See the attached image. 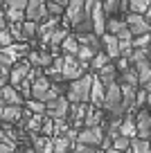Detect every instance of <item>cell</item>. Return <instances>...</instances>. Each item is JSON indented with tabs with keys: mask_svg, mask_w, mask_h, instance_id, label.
Wrapping results in <instances>:
<instances>
[{
	"mask_svg": "<svg viewBox=\"0 0 151 153\" xmlns=\"http://www.w3.org/2000/svg\"><path fill=\"white\" fill-rule=\"evenodd\" d=\"M120 7H122V0H102V9H104L106 18H108V16H113Z\"/></svg>",
	"mask_w": 151,
	"mask_h": 153,
	"instance_id": "35",
	"label": "cell"
},
{
	"mask_svg": "<svg viewBox=\"0 0 151 153\" xmlns=\"http://www.w3.org/2000/svg\"><path fill=\"white\" fill-rule=\"evenodd\" d=\"M27 106H29V110H32L34 115H45V104H43V101H36V99H32Z\"/></svg>",
	"mask_w": 151,
	"mask_h": 153,
	"instance_id": "43",
	"label": "cell"
},
{
	"mask_svg": "<svg viewBox=\"0 0 151 153\" xmlns=\"http://www.w3.org/2000/svg\"><path fill=\"white\" fill-rule=\"evenodd\" d=\"M61 45H63V52H66V54H77V50H79V41H77V36H70V34L63 38Z\"/></svg>",
	"mask_w": 151,
	"mask_h": 153,
	"instance_id": "33",
	"label": "cell"
},
{
	"mask_svg": "<svg viewBox=\"0 0 151 153\" xmlns=\"http://www.w3.org/2000/svg\"><path fill=\"white\" fill-rule=\"evenodd\" d=\"M0 120L2 122H20L23 120V108L20 106H14V104H7L5 110H2V115H0Z\"/></svg>",
	"mask_w": 151,
	"mask_h": 153,
	"instance_id": "18",
	"label": "cell"
},
{
	"mask_svg": "<svg viewBox=\"0 0 151 153\" xmlns=\"http://www.w3.org/2000/svg\"><path fill=\"white\" fill-rule=\"evenodd\" d=\"M84 126H88V128H93V126H102V110H99V106H88V108H86Z\"/></svg>",
	"mask_w": 151,
	"mask_h": 153,
	"instance_id": "17",
	"label": "cell"
},
{
	"mask_svg": "<svg viewBox=\"0 0 151 153\" xmlns=\"http://www.w3.org/2000/svg\"><path fill=\"white\" fill-rule=\"evenodd\" d=\"M122 83H129V86H138V83H140L135 68H126V70H122Z\"/></svg>",
	"mask_w": 151,
	"mask_h": 153,
	"instance_id": "34",
	"label": "cell"
},
{
	"mask_svg": "<svg viewBox=\"0 0 151 153\" xmlns=\"http://www.w3.org/2000/svg\"><path fill=\"white\" fill-rule=\"evenodd\" d=\"M7 5V9H23L25 11V7H27V2L29 0H2Z\"/></svg>",
	"mask_w": 151,
	"mask_h": 153,
	"instance_id": "42",
	"label": "cell"
},
{
	"mask_svg": "<svg viewBox=\"0 0 151 153\" xmlns=\"http://www.w3.org/2000/svg\"><path fill=\"white\" fill-rule=\"evenodd\" d=\"M131 151L133 153H151V140L133 137L131 140Z\"/></svg>",
	"mask_w": 151,
	"mask_h": 153,
	"instance_id": "27",
	"label": "cell"
},
{
	"mask_svg": "<svg viewBox=\"0 0 151 153\" xmlns=\"http://www.w3.org/2000/svg\"><path fill=\"white\" fill-rule=\"evenodd\" d=\"M111 115H117V117H124V108H122V90H120L117 83H111L106 86V92H104V106Z\"/></svg>",
	"mask_w": 151,
	"mask_h": 153,
	"instance_id": "2",
	"label": "cell"
},
{
	"mask_svg": "<svg viewBox=\"0 0 151 153\" xmlns=\"http://www.w3.org/2000/svg\"><path fill=\"white\" fill-rule=\"evenodd\" d=\"M66 36H68V32H66V29H59V27H54L52 32H50V34H45L43 38H45V41H47L50 45H61Z\"/></svg>",
	"mask_w": 151,
	"mask_h": 153,
	"instance_id": "25",
	"label": "cell"
},
{
	"mask_svg": "<svg viewBox=\"0 0 151 153\" xmlns=\"http://www.w3.org/2000/svg\"><path fill=\"white\" fill-rule=\"evenodd\" d=\"M5 106H7V104H5V99L0 97V115H2V110H5Z\"/></svg>",
	"mask_w": 151,
	"mask_h": 153,
	"instance_id": "49",
	"label": "cell"
},
{
	"mask_svg": "<svg viewBox=\"0 0 151 153\" xmlns=\"http://www.w3.org/2000/svg\"><path fill=\"white\" fill-rule=\"evenodd\" d=\"M5 18L9 20V23H23V18H25V11H23V9H7Z\"/></svg>",
	"mask_w": 151,
	"mask_h": 153,
	"instance_id": "39",
	"label": "cell"
},
{
	"mask_svg": "<svg viewBox=\"0 0 151 153\" xmlns=\"http://www.w3.org/2000/svg\"><path fill=\"white\" fill-rule=\"evenodd\" d=\"M113 149H117V151H129V149H131V137H126V135L113 137Z\"/></svg>",
	"mask_w": 151,
	"mask_h": 153,
	"instance_id": "36",
	"label": "cell"
},
{
	"mask_svg": "<svg viewBox=\"0 0 151 153\" xmlns=\"http://www.w3.org/2000/svg\"><path fill=\"white\" fill-rule=\"evenodd\" d=\"M68 115H70V126H79V124H84V117H86V108L81 104H72L70 106V110H68Z\"/></svg>",
	"mask_w": 151,
	"mask_h": 153,
	"instance_id": "21",
	"label": "cell"
},
{
	"mask_svg": "<svg viewBox=\"0 0 151 153\" xmlns=\"http://www.w3.org/2000/svg\"><path fill=\"white\" fill-rule=\"evenodd\" d=\"M86 63H81L79 59L75 56V54H66L63 56V79H68V81H75V79H79V76H84V70H86Z\"/></svg>",
	"mask_w": 151,
	"mask_h": 153,
	"instance_id": "3",
	"label": "cell"
},
{
	"mask_svg": "<svg viewBox=\"0 0 151 153\" xmlns=\"http://www.w3.org/2000/svg\"><path fill=\"white\" fill-rule=\"evenodd\" d=\"M25 18H27V20H34V23L45 20V18H47L45 0H29L27 7H25Z\"/></svg>",
	"mask_w": 151,
	"mask_h": 153,
	"instance_id": "8",
	"label": "cell"
},
{
	"mask_svg": "<svg viewBox=\"0 0 151 153\" xmlns=\"http://www.w3.org/2000/svg\"><path fill=\"white\" fill-rule=\"evenodd\" d=\"M45 7H47V16H52V18H54V16L59 18V16L63 14V7L57 5V2H50V0H45Z\"/></svg>",
	"mask_w": 151,
	"mask_h": 153,
	"instance_id": "41",
	"label": "cell"
},
{
	"mask_svg": "<svg viewBox=\"0 0 151 153\" xmlns=\"http://www.w3.org/2000/svg\"><path fill=\"white\" fill-rule=\"evenodd\" d=\"M124 23H126L129 32H131L133 36H140V34H149L151 32V23L142 14H133V11H131V14H126Z\"/></svg>",
	"mask_w": 151,
	"mask_h": 153,
	"instance_id": "5",
	"label": "cell"
},
{
	"mask_svg": "<svg viewBox=\"0 0 151 153\" xmlns=\"http://www.w3.org/2000/svg\"><path fill=\"white\" fill-rule=\"evenodd\" d=\"M106 153H126V151H117V149L111 146V149H106Z\"/></svg>",
	"mask_w": 151,
	"mask_h": 153,
	"instance_id": "48",
	"label": "cell"
},
{
	"mask_svg": "<svg viewBox=\"0 0 151 153\" xmlns=\"http://www.w3.org/2000/svg\"><path fill=\"white\" fill-rule=\"evenodd\" d=\"M120 135H126V137H135L138 131H135V120H133L131 115H126V117H122V124H120Z\"/></svg>",
	"mask_w": 151,
	"mask_h": 153,
	"instance_id": "22",
	"label": "cell"
},
{
	"mask_svg": "<svg viewBox=\"0 0 151 153\" xmlns=\"http://www.w3.org/2000/svg\"><path fill=\"white\" fill-rule=\"evenodd\" d=\"M7 27V18H5V11L0 9V29H5Z\"/></svg>",
	"mask_w": 151,
	"mask_h": 153,
	"instance_id": "46",
	"label": "cell"
},
{
	"mask_svg": "<svg viewBox=\"0 0 151 153\" xmlns=\"http://www.w3.org/2000/svg\"><path fill=\"white\" fill-rule=\"evenodd\" d=\"M90 86H93V76H88V74L70 81L68 88H66L68 101L70 104H84V101H88L90 99Z\"/></svg>",
	"mask_w": 151,
	"mask_h": 153,
	"instance_id": "1",
	"label": "cell"
},
{
	"mask_svg": "<svg viewBox=\"0 0 151 153\" xmlns=\"http://www.w3.org/2000/svg\"><path fill=\"white\" fill-rule=\"evenodd\" d=\"M77 41H79V45H88V48H95V50H99V45H102V38H97L95 32L77 34Z\"/></svg>",
	"mask_w": 151,
	"mask_h": 153,
	"instance_id": "23",
	"label": "cell"
},
{
	"mask_svg": "<svg viewBox=\"0 0 151 153\" xmlns=\"http://www.w3.org/2000/svg\"><path fill=\"white\" fill-rule=\"evenodd\" d=\"M27 56H29L27 61L32 63V68H47L52 63V54H47V52H29Z\"/></svg>",
	"mask_w": 151,
	"mask_h": 153,
	"instance_id": "19",
	"label": "cell"
},
{
	"mask_svg": "<svg viewBox=\"0 0 151 153\" xmlns=\"http://www.w3.org/2000/svg\"><path fill=\"white\" fill-rule=\"evenodd\" d=\"M117 72H120L117 65L108 61L104 68H99V70H97V79L104 83V86H111V83H115V79H117Z\"/></svg>",
	"mask_w": 151,
	"mask_h": 153,
	"instance_id": "14",
	"label": "cell"
},
{
	"mask_svg": "<svg viewBox=\"0 0 151 153\" xmlns=\"http://www.w3.org/2000/svg\"><path fill=\"white\" fill-rule=\"evenodd\" d=\"M0 153H14V144H9V142H0Z\"/></svg>",
	"mask_w": 151,
	"mask_h": 153,
	"instance_id": "45",
	"label": "cell"
},
{
	"mask_svg": "<svg viewBox=\"0 0 151 153\" xmlns=\"http://www.w3.org/2000/svg\"><path fill=\"white\" fill-rule=\"evenodd\" d=\"M0 97L5 99V104H14V106L23 104V95L16 90V86H2L0 88Z\"/></svg>",
	"mask_w": 151,
	"mask_h": 153,
	"instance_id": "16",
	"label": "cell"
},
{
	"mask_svg": "<svg viewBox=\"0 0 151 153\" xmlns=\"http://www.w3.org/2000/svg\"><path fill=\"white\" fill-rule=\"evenodd\" d=\"M120 90H122V108H124V113H126V110H133V108H135L138 88L135 86H129V83H122Z\"/></svg>",
	"mask_w": 151,
	"mask_h": 153,
	"instance_id": "13",
	"label": "cell"
},
{
	"mask_svg": "<svg viewBox=\"0 0 151 153\" xmlns=\"http://www.w3.org/2000/svg\"><path fill=\"white\" fill-rule=\"evenodd\" d=\"M111 59H108V54L106 52H102V50H99V52H95V56H93V61H90V68H93L95 72L99 70V68H104L106 63H108Z\"/></svg>",
	"mask_w": 151,
	"mask_h": 153,
	"instance_id": "32",
	"label": "cell"
},
{
	"mask_svg": "<svg viewBox=\"0 0 151 153\" xmlns=\"http://www.w3.org/2000/svg\"><path fill=\"white\" fill-rule=\"evenodd\" d=\"M18 153H34V151H18Z\"/></svg>",
	"mask_w": 151,
	"mask_h": 153,
	"instance_id": "51",
	"label": "cell"
},
{
	"mask_svg": "<svg viewBox=\"0 0 151 153\" xmlns=\"http://www.w3.org/2000/svg\"><path fill=\"white\" fill-rule=\"evenodd\" d=\"M75 153H79V151H75Z\"/></svg>",
	"mask_w": 151,
	"mask_h": 153,
	"instance_id": "53",
	"label": "cell"
},
{
	"mask_svg": "<svg viewBox=\"0 0 151 153\" xmlns=\"http://www.w3.org/2000/svg\"><path fill=\"white\" fill-rule=\"evenodd\" d=\"M104 92H106V86L99 81L97 76H93V86H90V101L93 106H104Z\"/></svg>",
	"mask_w": 151,
	"mask_h": 153,
	"instance_id": "15",
	"label": "cell"
},
{
	"mask_svg": "<svg viewBox=\"0 0 151 153\" xmlns=\"http://www.w3.org/2000/svg\"><path fill=\"white\" fill-rule=\"evenodd\" d=\"M149 43H151V32H149V34H140V36H135V38L131 41L133 50H138V48H149Z\"/></svg>",
	"mask_w": 151,
	"mask_h": 153,
	"instance_id": "38",
	"label": "cell"
},
{
	"mask_svg": "<svg viewBox=\"0 0 151 153\" xmlns=\"http://www.w3.org/2000/svg\"><path fill=\"white\" fill-rule=\"evenodd\" d=\"M102 45H104V52L108 54V59H117L120 56V41H117V36L104 32L102 34Z\"/></svg>",
	"mask_w": 151,
	"mask_h": 153,
	"instance_id": "12",
	"label": "cell"
},
{
	"mask_svg": "<svg viewBox=\"0 0 151 153\" xmlns=\"http://www.w3.org/2000/svg\"><path fill=\"white\" fill-rule=\"evenodd\" d=\"M77 142L88 144V146H102V142H104V128H102V126H93V128L86 126V128L77 135Z\"/></svg>",
	"mask_w": 151,
	"mask_h": 153,
	"instance_id": "6",
	"label": "cell"
},
{
	"mask_svg": "<svg viewBox=\"0 0 151 153\" xmlns=\"http://www.w3.org/2000/svg\"><path fill=\"white\" fill-rule=\"evenodd\" d=\"M133 120H135V131H138L135 137L151 140V113H149V110H147V108H140Z\"/></svg>",
	"mask_w": 151,
	"mask_h": 153,
	"instance_id": "7",
	"label": "cell"
},
{
	"mask_svg": "<svg viewBox=\"0 0 151 153\" xmlns=\"http://www.w3.org/2000/svg\"><path fill=\"white\" fill-rule=\"evenodd\" d=\"M47 90H50V81H47L45 76H38V79L32 81V99L45 104V101L50 99V97H47Z\"/></svg>",
	"mask_w": 151,
	"mask_h": 153,
	"instance_id": "11",
	"label": "cell"
},
{
	"mask_svg": "<svg viewBox=\"0 0 151 153\" xmlns=\"http://www.w3.org/2000/svg\"><path fill=\"white\" fill-rule=\"evenodd\" d=\"M68 110H70V101L68 97H54V99L45 101V115L50 120H59V117H66Z\"/></svg>",
	"mask_w": 151,
	"mask_h": 153,
	"instance_id": "4",
	"label": "cell"
},
{
	"mask_svg": "<svg viewBox=\"0 0 151 153\" xmlns=\"http://www.w3.org/2000/svg\"><path fill=\"white\" fill-rule=\"evenodd\" d=\"M133 68H135V72H138L140 83H147L151 79V61H149V59H142V61L133 63Z\"/></svg>",
	"mask_w": 151,
	"mask_h": 153,
	"instance_id": "20",
	"label": "cell"
},
{
	"mask_svg": "<svg viewBox=\"0 0 151 153\" xmlns=\"http://www.w3.org/2000/svg\"><path fill=\"white\" fill-rule=\"evenodd\" d=\"M38 23H34V20H27V23H20V32H23V41H29V38H34V34L38 32L36 27Z\"/></svg>",
	"mask_w": 151,
	"mask_h": 153,
	"instance_id": "31",
	"label": "cell"
},
{
	"mask_svg": "<svg viewBox=\"0 0 151 153\" xmlns=\"http://www.w3.org/2000/svg\"><path fill=\"white\" fill-rule=\"evenodd\" d=\"M50 2H57V5H61L63 9H66V7H68V2H70V0H50Z\"/></svg>",
	"mask_w": 151,
	"mask_h": 153,
	"instance_id": "47",
	"label": "cell"
},
{
	"mask_svg": "<svg viewBox=\"0 0 151 153\" xmlns=\"http://www.w3.org/2000/svg\"><path fill=\"white\" fill-rule=\"evenodd\" d=\"M11 43H14V36H11V32H9V29H0V50H2V48H9V45Z\"/></svg>",
	"mask_w": 151,
	"mask_h": 153,
	"instance_id": "40",
	"label": "cell"
},
{
	"mask_svg": "<svg viewBox=\"0 0 151 153\" xmlns=\"http://www.w3.org/2000/svg\"><path fill=\"white\" fill-rule=\"evenodd\" d=\"M29 70H32V63H29V61H20V63L16 61L14 68H11V72H9V83H11V86H18L20 81L27 79Z\"/></svg>",
	"mask_w": 151,
	"mask_h": 153,
	"instance_id": "10",
	"label": "cell"
},
{
	"mask_svg": "<svg viewBox=\"0 0 151 153\" xmlns=\"http://www.w3.org/2000/svg\"><path fill=\"white\" fill-rule=\"evenodd\" d=\"M147 59L151 61V45H149V50H147Z\"/></svg>",
	"mask_w": 151,
	"mask_h": 153,
	"instance_id": "50",
	"label": "cell"
},
{
	"mask_svg": "<svg viewBox=\"0 0 151 153\" xmlns=\"http://www.w3.org/2000/svg\"><path fill=\"white\" fill-rule=\"evenodd\" d=\"M34 151L36 153H52V140L43 135V137H34Z\"/></svg>",
	"mask_w": 151,
	"mask_h": 153,
	"instance_id": "26",
	"label": "cell"
},
{
	"mask_svg": "<svg viewBox=\"0 0 151 153\" xmlns=\"http://www.w3.org/2000/svg\"><path fill=\"white\" fill-rule=\"evenodd\" d=\"M68 149H70V140L66 135H57L52 140V153H68Z\"/></svg>",
	"mask_w": 151,
	"mask_h": 153,
	"instance_id": "29",
	"label": "cell"
},
{
	"mask_svg": "<svg viewBox=\"0 0 151 153\" xmlns=\"http://www.w3.org/2000/svg\"><path fill=\"white\" fill-rule=\"evenodd\" d=\"M144 104H151V90H138L135 95V108H142Z\"/></svg>",
	"mask_w": 151,
	"mask_h": 153,
	"instance_id": "37",
	"label": "cell"
},
{
	"mask_svg": "<svg viewBox=\"0 0 151 153\" xmlns=\"http://www.w3.org/2000/svg\"><path fill=\"white\" fill-rule=\"evenodd\" d=\"M77 151H79V153H97V149H95V146H88V144H79V146H77Z\"/></svg>",
	"mask_w": 151,
	"mask_h": 153,
	"instance_id": "44",
	"label": "cell"
},
{
	"mask_svg": "<svg viewBox=\"0 0 151 153\" xmlns=\"http://www.w3.org/2000/svg\"><path fill=\"white\" fill-rule=\"evenodd\" d=\"M129 9L133 14H147L151 9V0H129Z\"/></svg>",
	"mask_w": 151,
	"mask_h": 153,
	"instance_id": "30",
	"label": "cell"
},
{
	"mask_svg": "<svg viewBox=\"0 0 151 153\" xmlns=\"http://www.w3.org/2000/svg\"><path fill=\"white\" fill-rule=\"evenodd\" d=\"M95 52H99V50H95V48H88V45H79V50H77V54H75V56L79 59L81 63H86V65H90V61H93Z\"/></svg>",
	"mask_w": 151,
	"mask_h": 153,
	"instance_id": "24",
	"label": "cell"
},
{
	"mask_svg": "<svg viewBox=\"0 0 151 153\" xmlns=\"http://www.w3.org/2000/svg\"><path fill=\"white\" fill-rule=\"evenodd\" d=\"M124 27H126V23H124V20L113 18V16H108V18H106V32H108V34H113V36H117V34L122 32Z\"/></svg>",
	"mask_w": 151,
	"mask_h": 153,
	"instance_id": "28",
	"label": "cell"
},
{
	"mask_svg": "<svg viewBox=\"0 0 151 153\" xmlns=\"http://www.w3.org/2000/svg\"><path fill=\"white\" fill-rule=\"evenodd\" d=\"M147 110H149V113H151V104H149V108H147Z\"/></svg>",
	"mask_w": 151,
	"mask_h": 153,
	"instance_id": "52",
	"label": "cell"
},
{
	"mask_svg": "<svg viewBox=\"0 0 151 153\" xmlns=\"http://www.w3.org/2000/svg\"><path fill=\"white\" fill-rule=\"evenodd\" d=\"M90 23H93V32L97 34V36H102V34L106 32V14H104V9H102V2H99V0H95L93 9H90Z\"/></svg>",
	"mask_w": 151,
	"mask_h": 153,
	"instance_id": "9",
	"label": "cell"
}]
</instances>
